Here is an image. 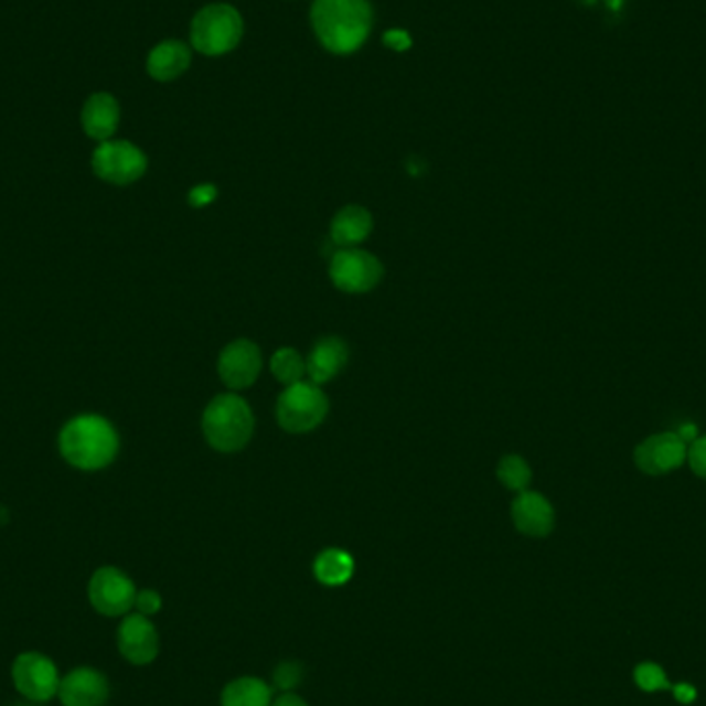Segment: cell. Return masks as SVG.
I'll list each match as a JSON object with an SVG mask.
<instances>
[{
    "label": "cell",
    "mask_w": 706,
    "mask_h": 706,
    "mask_svg": "<svg viewBox=\"0 0 706 706\" xmlns=\"http://www.w3.org/2000/svg\"><path fill=\"white\" fill-rule=\"evenodd\" d=\"M312 28L324 49L352 54L368 40L372 7L368 0H314Z\"/></svg>",
    "instance_id": "obj_1"
},
{
    "label": "cell",
    "mask_w": 706,
    "mask_h": 706,
    "mask_svg": "<svg viewBox=\"0 0 706 706\" xmlns=\"http://www.w3.org/2000/svg\"><path fill=\"white\" fill-rule=\"evenodd\" d=\"M58 449L68 466L81 471H97L113 463L120 449V440L108 419L96 414H83L68 419L63 426Z\"/></svg>",
    "instance_id": "obj_2"
},
{
    "label": "cell",
    "mask_w": 706,
    "mask_h": 706,
    "mask_svg": "<svg viewBox=\"0 0 706 706\" xmlns=\"http://www.w3.org/2000/svg\"><path fill=\"white\" fill-rule=\"evenodd\" d=\"M255 430V418L248 403L238 395H220L210 403L203 416V432L213 449L236 452L244 449Z\"/></svg>",
    "instance_id": "obj_3"
},
{
    "label": "cell",
    "mask_w": 706,
    "mask_h": 706,
    "mask_svg": "<svg viewBox=\"0 0 706 706\" xmlns=\"http://www.w3.org/2000/svg\"><path fill=\"white\" fill-rule=\"evenodd\" d=\"M242 17L229 4H210L201 9L191 25V42L194 49L207 56H220L236 49L240 42Z\"/></svg>",
    "instance_id": "obj_4"
},
{
    "label": "cell",
    "mask_w": 706,
    "mask_h": 706,
    "mask_svg": "<svg viewBox=\"0 0 706 706\" xmlns=\"http://www.w3.org/2000/svg\"><path fill=\"white\" fill-rule=\"evenodd\" d=\"M329 411V399L314 383L289 385L277 402V421L284 430L310 432L321 424Z\"/></svg>",
    "instance_id": "obj_5"
},
{
    "label": "cell",
    "mask_w": 706,
    "mask_h": 706,
    "mask_svg": "<svg viewBox=\"0 0 706 706\" xmlns=\"http://www.w3.org/2000/svg\"><path fill=\"white\" fill-rule=\"evenodd\" d=\"M11 680L15 691L33 705L49 703L54 696H58L61 688V674L56 663L40 653V651H25L19 653L11 665Z\"/></svg>",
    "instance_id": "obj_6"
},
{
    "label": "cell",
    "mask_w": 706,
    "mask_h": 706,
    "mask_svg": "<svg viewBox=\"0 0 706 706\" xmlns=\"http://www.w3.org/2000/svg\"><path fill=\"white\" fill-rule=\"evenodd\" d=\"M87 597L92 608L106 618L127 616L135 608L137 587L132 578L116 566H101L89 578Z\"/></svg>",
    "instance_id": "obj_7"
},
{
    "label": "cell",
    "mask_w": 706,
    "mask_h": 706,
    "mask_svg": "<svg viewBox=\"0 0 706 706\" xmlns=\"http://www.w3.org/2000/svg\"><path fill=\"white\" fill-rule=\"evenodd\" d=\"M92 168L97 178L116 186H127L143 176L147 158L137 145L129 141H104L94 151Z\"/></svg>",
    "instance_id": "obj_8"
},
{
    "label": "cell",
    "mask_w": 706,
    "mask_h": 706,
    "mask_svg": "<svg viewBox=\"0 0 706 706\" xmlns=\"http://www.w3.org/2000/svg\"><path fill=\"white\" fill-rule=\"evenodd\" d=\"M331 279L347 293H364L383 279V263L364 250L345 248L331 260Z\"/></svg>",
    "instance_id": "obj_9"
},
{
    "label": "cell",
    "mask_w": 706,
    "mask_h": 706,
    "mask_svg": "<svg viewBox=\"0 0 706 706\" xmlns=\"http://www.w3.org/2000/svg\"><path fill=\"white\" fill-rule=\"evenodd\" d=\"M116 646L118 653L127 659L130 665H149L160 655L158 628L139 611L127 613L122 616L120 627L116 628Z\"/></svg>",
    "instance_id": "obj_10"
},
{
    "label": "cell",
    "mask_w": 706,
    "mask_h": 706,
    "mask_svg": "<svg viewBox=\"0 0 706 706\" xmlns=\"http://www.w3.org/2000/svg\"><path fill=\"white\" fill-rule=\"evenodd\" d=\"M58 698L63 706H106L110 700V682L96 667L81 665L63 675Z\"/></svg>",
    "instance_id": "obj_11"
},
{
    "label": "cell",
    "mask_w": 706,
    "mask_h": 706,
    "mask_svg": "<svg viewBox=\"0 0 706 706\" xmlns=\"http://www.w3.org/2000/svg\"><path fill=\"white\" fill-rule=\"evenodd\" d=\"M688 459L686 442L677 434L665 432L649 436L637 447L634 461L649 475H663L682 466Z\"/></svg>",
    "instance_id": "obj_12"
},
{
    "label": "cell",
    "mask_w": 706,
    "mask_h": 706,
    "mask_svg": "<svg viewBox=\"0 0 706 706\" xmlns=\"http://www.w3.org/2000/svg\"><path fill=\"white\" fill-rule=\"evenodd\" d=\"M220 376L229 388H248L263 368L260 350L248 339H238L229 343L220 355Z\"/></svg>",
    "instance_id": "obj_13"
},
{
    "label": "cell",
    "mask_w": 706,
    "mask_h": 706,
    "mask_svg": "<svg viewBox=\"0 0 706 706\" xmlns=\"http://www.w3.org/2000/svg\"><path fill=\"white\" fill-rule=\"evenodd\" d=\"M514 527L530 537H546L554 530V509L537 492H521L513 504Z\"/></svg>",
    "instance_id": "obj_14"
},
{
    "label": "cell",
    "mask_w": 706,
    "mask_h": 706,
    "mask_svg": "<svg viewBox=\"0 0 706 706\" xmlns=\"http://www.w3.org/2000/svg\"><path fill=\"white\" fill-rule=\"evenodd\" d=\"M120 122V106L110 94H94L81 110V125L87 137L96 141H110Z\"/></svg>",
    "instance_id": "obj_15"
},
{
    "label": "cell",
    "mask_w": 706,
    "mask_h": 706,
    "mask_svg": "<svg viewBox=\"0 0 706 706\" xmlns=\"http://www.w3.org/2000/svg\"><path fill=\"white\" fill-rule=\"evenodd\" d=\"M350 357L347 345L338 338H327L314 345V350L306 360V374L314 385L329 383L335 378L341 370L345 368Z\"/></svg>",
    "instance_id": "obj_16"
},
{
    "label": "cell",
    "mask_w": 706,
    "mask_h": 706,
    "mask_svg": "<svg viewBox=\"0 0 706 706\" xmlns=\"http://www.w3.org/2000/svg\"><path fill=\"white\" fill-rule=\"evenodd\" d=\"M189 65H191V50L176 40L161 42L149 52V58H147V71L153 79L158 81H174L189 68Z\"/></svg>",
    "instance_id": "obj_17"
},
{
    "label": "cell",
    "mask_w": 706,
    "mask_h": 706,
    "mask_svg": "<svg viewBox=\"0 0 706 706\" xmlns=\"http://www.w3.org/2000/svg\"><path fill=\"white\" fill-rule=\"evenodd\" d=\"M372 232V215L360 205H347L339 211L331 225V238L343 248H353L355 244L366 240Z\"/></svg>",
    "instance_id": "obj_18"
},
{
    "label": "cell",
    "mask_w": 706,
    "mask_h": 706,
    "mask_svg": "<svg viewBox=\"0 0 706 706\" xmlns=\"http://www.w3.org/2000/svg\"><path fill=\"white\" fill-rule=\"evenodd\" d=\"M271 686L255 675H242L238 680H232L222 692V706H271Z\"/></svg>",
    "instance_id": "obj_19"
},
{
    "label": "cell",
    "mask_w": 706,
    "mask_h": 706,
    "mask_svg": "<svg viewBox=\"0 0 706 706\" xmlns=\"http://www.w3.org/2000/svg\"><path fill=\"white\" fill-rule=\"evenodd\" d=\"M355 563L345 549L329 547L314 560V577L327 587H341L353 577Z\"/></svg>",
    "instance_id": "obj_20"
},
{
    "label": "cell",
    "mask_w": 706,
    "mask_h": 706,
    "mask_svg": "<svg viewBox=\"0 0 706 706\" xmlns=\"http://www.w3.org/2000/svg\"><path fill=\"white\" fill-rule=\"evenodd\" d=\"M271 370H274L275 378L279 383L288 386L296 385V383H302V378H304L306 362L296 350L281 347L271 357Z\"/></svg>",
    "instance_id": "obj_21"
},
{
    "label": "cell",
    "mask_w": 706,
    "mask_h": 706,
    "mask_svg": "<svg viewBox=\"0 0 706 706\" xmlns=\"http://www.w3.org/2000/svg\"><path fill=\"white\" fill-rule=\"evenodd\" d=\"M498 478L509 490L525 492V488L531 482V469L525 459H521L516 454H509L498 466Z\"/></svg>",
    "instance_id": "obj_22"
},
{
    "label": "cell",
    "mask_w": 706,
    "mask_h": 706,
    "mask_svg": "<svg viewBox=\"0 0 706 706\" xmlns=\"http://www.w3.org/2000/svg\"><path fill=\"white\" fill-rule=\"evenodd\" d=\"M634 682L644 692L665 691L670 688L667 675L655 663H641L634 670Z\"/></svg>",
    "instance_id": "obj_23"
},
{
    "label": "cell",
    "mask_w": 706,
    "mask_h": 706,
    "mask_svg": "<svg viewBox=\"0 0 706 706\" xmlns=\"http://www.w3.org/2000/svg\"><path fill=\"white\" fill-rule=\"evenodd\" d=\"M302 677H304V667L298 661H284L275 667V688L281 692H293L302 684Z\"/></svg>",
    "instance_id": "obj_24"
},
{
    "label": "cell",
    "mask_w": 706,
    "mask_h": 706,
    "mask_svg": "<svg viewBox=\"0 0 706 706\" xmlns=\"http://www.w3.org/2000/svg\"><path fill=\"white\" fill-rule=\"evenodd\" d=\"M161 606H163V601H161V595L158 593V591H153V589L137 591L135 608H137L139 613H143L147 618H151V616L160 613Z\"/></svg>",
    "instance_id": "obj_25"
},
{
    "label": "cell",
    "mask_w": 706,
    "mask_h": 706,
    "mask_svg": "<svg viewBox=\"0 0 706 706\" xmlns=\"http://www.w3.org/2000/svg\"><path fill=\"white\" fill-rule=\"evenodd\" d=\"M688 463L692 471L706 480V436L694 438L691 450H688Z\"/></svg>",
    "instance_id": "obj_26"
},
{
    "label": "cell",
    "mask_w": 706,
    "mask_h": 706,
    "mask_svg": "<svg viewBox=\"0 0 706 706\" xmlns=\"http://www.w3.org/2000/svg\"><path fill=\"white\" fill-rule=\"evenodd\" d=\"M215 196H217V191L213 184H201V186L193 189L189 199L194 207H205V205H210L211 201H215Z\"/></svg>",
    "instance_id": "obj_27"
},
{
    "label": "cell",
    "mask_w": 706,
    "mask_h": 706,
    "mask_svg": "<svg viewBox=\"0 0 706 706\" xmlns=\"http://www.w3.org/2000/svg\"><path fill=\"white\" fill-rule=\"evenodd\" d=\"M271 706H308V703L296 692H284L279 698H275Z\"/></svg>",
    "instance_id": "obj_28"
},
{
    "label": "cell",
    "mask_w": 706,
    "mask_h": 706,
    "mask_svg": "<svg viewBox=\"0 0 706 706\" xmlns=\"http://www.w3.org/2000/svg\"><path fill=\"white\" fill-rule=\"evenodd\" d=\"M385 42L388 46H393L395 50H405L409 46V38H407V33L397 32V30L386 33Z\"/></svg>",
    "instance_id": "obj_29"
},
{
    "label": "cell",
    "mask_w": 706,
    "mask_h": 706,
    "mask_svg": "<svg viewBox=\"0 0 706 706\" xmlns=\"http://www.w3.org/2000/svg\"><path fill=\"white\" fill-rule=\"evenodd\" d=\"M672 691H674L675 698H677L680 703H684V705H688V703H692V700L696 698V691H694L692 686H688V684H677Z\"/></svg>",
    "instance_id": "obj_30"
},
{
    "label": "cell",
    "mask_w": 706,
    "mask_h": 706,
    "mask_svg": "<svg viewBox=\"0 0 706 706\" xmlns=\"http://www.w3.org/2000/svg\"><path fill=\"white\" fill-rule=\"evenodd\" d=\"M33 703H30V705H17V706H32Z\"/></svg>",
    "instance_id": "obj_31"
}]
</instances>
